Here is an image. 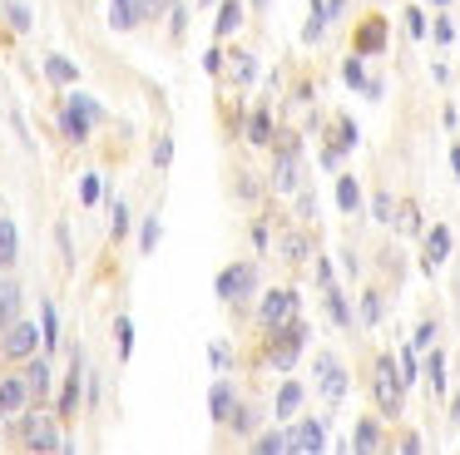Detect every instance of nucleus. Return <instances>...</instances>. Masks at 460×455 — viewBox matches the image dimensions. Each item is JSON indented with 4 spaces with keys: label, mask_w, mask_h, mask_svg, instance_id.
Segmentation results:
<instances>
[{
    "label": "nucleus",
    "mask_w": 460,
    "mask_h": 455,
    "mask_svg": "<svg viewBox=\"0 0 460 455\" xmlns=\"http://www.w3.org/2000/svg\"><path fill=\"white\" fill-rule=\"evenodd\" d=\"M15 431H21L25 451H65L60 421H55V415H45V411H21V415H15Z\"/></svg>",
    "instance_id": "1"
},
{
    "label": "nucleus",
    "mask_w": 460,
    "mask_h": 455,
    "mask_svg": "<svg viewBox=\"0 0 460 455\" xmlns=\"http://www.w3.org/2000/svg\"><path fill=\"white\" fill-rule=\"evenodd\" d=\"M371 391H376L381 415H401V401H406V376L396 371V356H376V371H371Z\"/></svg>",
    "instance_id": "2"
},
{
    "label": "nucleus",
    "mask_w": 460,
    "mask_h": 455,
    "mask_svg": "<svg viewBox=\"0 0 460 455\" xmlns=\"http://www.w3.org/2000/svg\"><path fill=\"white\" fill-rule=\"evenodd\" d=\"M40 326H31V322H11L5 332H0V356L5 361H31L35 352H40Z\"/></svg>",
    "instance_id": "3"
},
{
    "label": "nucleus",
    "mask_w": 460,
    "mask_h": 455,
    "mask_svg": "<svg viewBox=\"0 0 460 455\" xmlns=\"http://www.w3.org/2000/svg\"><path fill=\"white\" fill-rule=\"evenodd\" d=\"M302 342H307V326L297 322V317H292V322H282V326H272V366H278V371H288L292 361H297L302 356Z\"/></svg>",
    "instance_id": "4"
},
{
    "label": "nucleus",
    "mask_w": 460,
    "mask_h": 455,
    "mask_svg": "<svg viewBox=\"0 0 460 455\" xmlns=\"http://www.w3.org/2000/svg\"><path fill=\"white\" fill-rule=\"evenodd\" d=\"M252 287H258V267H252V263H233L228 272L218 277V297H223V302H243V297H252Z\"/></svg>",
    "instance_id": "5"
},
{
    "label": "nucleus",
    "mask_w": 460,
    "mask_h": 455,
    "mask_svg": "<svg viewBox=\"0 0 460 455\" xmlns=\"http://www.w3.org/2000/svg\"><path fill=\"white\" fill-rule=\"evenodd\" d=\"M258 317H262V326H282V322H292L297 317V292L292 287H282V292H268L262 297V307H258Z\"/></svg>",
    "instance_id": "6"
},
{
    "label": "nucleus",
    "mask_w": 460,
    "mask_h": 455,
    "mask_svg": "<svg viewBox=\"0 0 460 455\" xmlns=\"http://www.w3.org/2000/svg\"><path fill=\"white\" fill-rule=\"evenodd\" d=\"M31 401H35V391H31V381H25V371L0 376V415H21Z\"/></svg>",
    "instance_id": "7"
},
{
    "label": "nucleus",
    "mask_w": 460,
    "mask_h": 455,
    "mask_svg": "<svg viewBox=\"0 0 460 455\" xmlns=\"http://www.w3.org/2000/svg\"><path fill=\"white\" fill-rule=\"evenodd\" d=\"M317 386H322L327 401H341V396H347V371H341V361L332 352L317 356Z\"/></svg>",
    "instance_id": "8"
},
{
    "label": "nucleus",
    "mask_w": 460,
    "mask_h": 455,
    "mask_svg": "<svg viewBox=\"0 0 460 455\" xmlns=\"http://www.w3.org/2000/svg\"><path fill=\"white\" fill-rule=\"evenodd\" d=\"M322 445H327V421H297V431H292V451L317 455Z\"/></svg>",
    "instance_id": "9"
},
{
    "label": "nucleus",
    "mask_w": 460,
    "mask_h": 455,
    "mask_svg": "<svg viewBox=\"0 0 460 455\" xmlns=\"http://www.w3.org/2000/svg\"><path fill=\"white\" fill-rule=\"evenodd\" d=\"M297 148H282V154H278V164H272V188H278V193H292V188H297Z\"/></svg>",
    "instance_id": "10"
},
{
    "label": "nucleus",
    "mask_w": 460,
    "mask_h": 455,
    "mask_svg": "<svg viewBox=\"0 0 460 455\" xmlns=\"http://www.w3.org/2000/svg\"><path fill=\"white\" fill-rule=\"evenodd\" d=\"M15 312H21V282L5 277V267H0V332L15 322Z\"/></svg>",
    "instance_id": "11"
},
{
    "label": "nucleus",
    "mask_w": 460,
    "mask_h": 455,
    "mask_svg": "<svg viewBox=\"0 0 460 455\" xmlns=\"http://www.w3.org/2000/svg\"><path fill=\"white\" fill-rule=\"evenodd\" d=\"M80 381H84V356L75 352L70 356V381H65V396H60V415H75V406H80Z\"/></svg>",
    "instance_id": "12"
},
{
    "label": "nucleus",
    "mask_w": 460,
    "mask_h": 455,
    "mask_svg": "<svg viewBox=\"0 0 460 455\" xmlns=\"http://www.w3.org/2000/svg\"><path fill=\"white\" fill-rule=\"evenodd\" d=\"M90 124H94V119L84 114V109H75L70 99H65V104H60V129H65V134L75 138V144H84V134H90Z\"/></svg>",
    "instance_id": "13"
},
{
    "label": "nucleus",
    "mask_w": 460,
    "mask_h": 455,
    "mask_svg": "<svg viewBox=\"0 0 460 455\" xmlns=\"http://www.w3.org/2000/svg\"><path fill=\"white\" fill-rule=\"evenodd\" d=\"M25 381H31V391L40 396V401H45V396H50L55 376H50V366H45V356H40V352H35L31 361H25Z\"/></svg>",
    "instance_id": "14"
},
{
    "label": "nucleus",
    "mask_w": 460,
    "mask_h": 455,
    "mask_svg": "<svg viewBox=\"0 0 460 455\" xmlns=\"http://www.w3.org/2000/svg\"><path fill=\"white\" fill-rule=\"evenodd\" d=\"M446 257H450V228H430V237H426V267L436 272Z\"/></svg>",
    "instance_id": "15"
},
{
    "label": "nucleus",
    "mask_w": 460,
    "mask_h": 455,
    "mask_svg": "<svg viewBox=\"0 0 460 455\" xmlns=\"http://www.w3.org/2000/svg\"><path fill=\"white\" fill-rule=\"evenodd\" d=\"M233 381H213V391H208V411H213V421H228L233 415Z\"/></svg>",
    "instance_id": "16"
},
{
    "label": "nucleus",
    "mask_w": 460,
    "mask_h": 455,
    "mask_svg": "<svg viewBox=\"0 0 460 455\" xmlns=\"http://www.w3.org/2000/svg\"><path fill=\"white\" fill-rule=\"evenodd\" d=\"M144 15L139 0H110V25L114 30H134V20Z\"/></svg>",
    "instance_id": "17"
},
{
    "label": "nucleus",
    "mask_w": 460,
    "mask_h": 455,
    "mask_svg": "<svg viewBox=\"0 0 460 455\" xmlns=\"http://www.w3.org/2000/svg\"><path fill=\"white\" fill-rule=\"evenodd\" d=\"M45 75H50L55 85H75V79H80V65L65 59V55H45Z\"/></svg>",
    "instance_id": "18"
},
{
    "label": "nucleus",
    "mask_w": 460,
    "mask_h": 455,
    "mask_svg": "<svg viewBox=\"0 0 460 455\" xmlns=\"http://www.w3.org/2000/svg\"><path fill=\"white\" fill-rule=\"evenodd\" d=\"M21 257V237H15V223L11 218H0V267H11Z\"/></svg>",
    "instance_id": "19"
},
{
    "label": "nucleus",
    "mask_w": 460,
    "mask_h": 455,
    "mask_svg": "<svg viewBox=\"0 0 460 455\" xmlns=\"http://www.w3.org/2000/svg\"><path fill=\"white\" fill-rule=\"evenodd\" d=\"M238 25H243V5L238 0H223V10H218V40H228V35H238Z\"/></svg>",
    "instance_id": "20"
},
{
    "label": "nucleus",
    "mask_w": 460,
    "mask_h": 455,
    "mask_svg": "<svg viewBox=\"0 0 460 455\" xmlns=\"http://www.w3.org/2000/svg\"><path fill=\"white\" fill-rule=\"evenodd\" d=\"M337 203H341V213H357V208H361V188H357V178H351V174L337 178Z\"/></svg>",
    "instance_id": "21"
},
{
    "label": "nucleus",
    "mask_w": 460,
    "mask_h": 455,
    "mask_svg": "<svg viewBox=\"0 0 460 455\" xmlns=\"http://www.w3.org/2000/svg\"><path fill=\"white\" fill-rule=\"evenodd\" d=\"M351 451H381V425H376V421H357Z\"/></svg>",
    "instance_id": "22"
},
{
    "label": "nucleus",
    "mask_w": 460,
    "mask_h": 455,
    "mask_svg": "<svg viewBox=\"0 0 460 455\" xmlns=\"http://www.w3.org/2000/svg\"><path fill=\"white\" fill-rule=\"evenodd\" d=\"M297 406H302V386L288 381V386L278 391V421H292V415H297Z\"/></svg>",
    "instance_id": "23"
},
{
    "label": "nucleus",
    "mask_w": 460,
    "mask_h": 455,
    "mask_svg": "<svg viewBox=\"0 0 460 455\" xmlns=\"http://www.w3.org/2000/svg\"><path fill=\"white\" fill-rule=\"evenodd\" d=\"M252 451H262V455L292 451V431H268V435H258V441H252Z\"/></svg>",
    "instance_id": "24"
},
{
    "label": "nucleus",
    "mask_w": 460,
    "mask_h": 455,
    "mask_svg": "<svg viewBox=\"0 0 460 455\" xmlns=\"http://www.w3.org/2000/svg\"><path fill=\"white\" fill-rule=\"evenodd\" d=\"M381 45H386V30H381V20H367V30L357 35V49H361V55H376Z\"/></svg>",
    "instance_id": "25"
},
{
    "label": "nucleus",
    "mask_w": 460,
    "mask_h": 455,
    "mask_svg": "<svg viewBox=\"0 0 460 455\" xmlns=\"http://www.w3.org/2000/svg\"><path fill=\"white\" fill-rule=\"evenodd\" d=\"M0 10H5V20H11V30H31V5L25 0H0Z\"/></svg>",
    "instance_id": "26"
},
{
    "label": "nucleus",
    "mask_w": 460,
    "mask_h": 455,
    "mask_svg": "<svg viewBox=\"0 0 460 455\" xmlns=\"http://www.w3.org/2000/svg\"><path fill=\"white\" fill-rule=\"evenodd\" d=\"M114 346H119V361H129V352H134V322L129 317H114Z\"/></svg>",
    "instance_id": "27"
},
{
    "label": "nucleus",
    "mask_w": 460,
    "mask_h": 455,
    "mask_svg": "<svg viewBox=\"0 0 460 455\" xmlns=\"http://www.w3.org/2000/svg\"><path fill=\"white\" fill-rule=\"evenodd\" d=\"M327 20H332V10L322 5V0H312V20H307V30H302V40H322V30H327Z\"/></svg>",
    "instance_id": "28"
},
{
    "label": "nucleus",
    "mask_w": 460,
    "mask_h": 455,
    "mask_svg": "<svg viewBox=\"0 0 460 455\" xmlns=\"http://www.w3.org/2000/svg\"><path fill=\"white\" fill-rule=\"evenodd\" d=\"M278 247H282V257H288V263H302V257H307V237H302V233H282Z\"/></svg>",
    "instance_id": "29"
},
{
    "label": "nucleus",
    "mask_w": 460,
    "mask_h": 455,
    "mask_svg": "<svg viewBox=\"0 0 460 455\" xmlns=\"http://www.w3.org/2000/svg\"><path fill=\"white\" fill-rule=\"evenodd\" d=\"M426 376H430V386H436V396H446V356L440 352L426 356Z\"/></svg>",
    "instance_id": "30"
},
{
    "label": "nucleus",
    "mask_w": 460,
    "mask_h": 455,
    "mask_svg": "<svg viewBox=\"0 0 460 455\" xmlns=\"http://www.w3.org/2000/svg\"><path fill=\"white\" fill-rule=\"evenodd\" d=\"M248 138H252V144H268V138H272V119L262 114V109L248 119Z\"/></svg>",
    "instance_id": "31"
},
{
    "label": "nucleus",
    "mask_w": 460,
    "mask_h": 455,
    "mask_svg": "<svg viewBox=\"0 0 460 455\" xmlns=\"http://www.w3.org/2000/svg\"><path fill=\"white\" fill-rule=\"evenodd\" d=\"M327 312H332V322H337V326H347V322H351V312H347V302H341L337 287H327Z\"/></svg>",
    "instance_id": "32"
},
{
    "label": "nucleus",
    "mask_w": 460,
    "mask_h": 455,
    "mask_svg": "<svg viewBox=\"0 0 460 455\" xmlns=\"http://www.w3.org/2000/svg\"><path fill=\"white\" fill-rule=\"evenodd\" d=\"M159 233H164V228H159V213L144 218V233H139V247H144V253H154V247H159Z\"/></svg>",
    "instance_id": "33"
},
{
    "label": "nucleus",
    "mask_w": 460,
    "mask_h": 455,
    "mask_svg": "<svg viewBox=\"0 0 460 455\" xmlns=\"http://www.w3.org/2000/svg\"><path fill=\"white\" fill-rule=\"evenodd\" d=\"M40 322H45V346H60V322H55V307H45Z\"/></svg>",
    "instance_id": "34"
},
{
    "label": "nucleus",
    "mask_w": 460,
    "mask_h": 455,
    "mask_svg": "<svg viewBox=\"0 0 460 455\" xmlns=\"http://www.w3.org/2000/svg\"><path fill=\"white\" fill-rule=\"evenodd\" d=\"M70 104H75V109H84V114H90V119H94V124H100V119H104V109H100V99H90V94H70Z\"/></svg>",
    "instance_id": "35"
},
{
    "label": "nucleus",
    "mask_w": 460,
    "mask_h": 455,
    "mask_svg": "<svg viewBox=\"0 0 460 455\" xmlns=\"http://www.w3.org/2000/svg\"><path fill=\"white\" fill-rule=\"evenodd\" d=\"M228 425H233V431H238V435H248V431H252V411H248V406H233Z\"/></svg>",
    "instance_id": "36"
},
{
    "label": "nucleus",
    "mask_w": 460,
    "mask_h": 455,
    "mask_svg": "<svg viewBox=\"0 0 460 455\" xmlns=\"http://www.w3.org/2000/svg\"><path fill=\"white\" fill-rule=\"evenodd\" d=\"M169 158H173V138L164 134L159 144H154V168H169Z\"/></svg>",
    "instance_id": "37"
},
{
    "label": "nucleus",
    "mask_w": 460,
    "mask_h": 455,
    "mask_svg": "<svg viewBox=\"0 0 460 455\" xmlns=\"http://www.w3.org/2000/svg\"><path fill=\"white\" fill-rule=\"evenodd\" d=\"M341 75H347V85H351V89H367V75H361V59H347V69H341Z\"/></svg>",
    "instance_id": "38"
},
{
    "label": "nucleus",
    "mask_w": 460,
    "mask_h": 455,
    "mask_svg": "<svg viewBox=\"0 0 460 455\" xmlns=\"http://www.w3.org/2000/svg\"><path fill=\"white\" fill-rule=\"evenodd\" d=\"M361 317H367V326L381 317V297H376V292H367V297H361Z\"/></svg>",
    "instance_id": "39"
},
{
    "label": "nucleus",
    "mask_w": 460,
    "mask_h": 455,
    "mask_svg": "<svg viewBox=\"0 0 460 455\" xmlns=\"http://www.w3.org/2000/svg\"><path fill=\"white\" fill-rule=\"evenodd\" d=\"M129 233V208H124V198L114 203V237H124Z\"/></svg>",
    "instance_id": "40"
},
{
    "label": "nucleus",
    "mask_w": 460,
    "mask_h": 455,
    "mask_svg": "<svg viewBox=\"0 0 460 455\" xmlns=\"http://www.w3.org/2000/svg\"><path fill=\"white\" fill-rule=\"evenodd\" d=\"M420 218H416V203H401V233H416Z\"/></svg>",
    "instance_id": "41"
},
{
    "label": "nucleus",
    "mask_w": 460,
    "mask_h": 455,
    "mask_svg": "<svg viewBox=\"0 0 460 455\" xmlns=\"http://www.w3.org/2000/svg\"><path fill=\"white\" fill-rule=\"evenodd\" d=\"M139 5H144V15H149V20H159V15H169V10H173V0H139Z\"/></svg>",
    "instance_id": "42"
},
{
    "label": "nucleus",
    "mask_w": 460,
    "mask_h": 455,
    "mask_svg": "<svg viewBox=\"0 0 460 455\" xmlns=\"http://www.w3.org/2000/svg\"><path fill=\"white\" fill-rule=\"evenodd\" d=\"M80 198H84V203H94V198H100V178H94V174H84V183H80Z\"/></svg>",
    "instance_id": "43"
},
{
    "label": "nucleus",
    "mask_w": 460,
    "mask_h": 455,
    "mask_svg": "<svg viewBox=\"0 0 460 455\" xmlns=\"http://www.w3.org/2000/svg\"><path fill=\"white\" fill-rule=\"evenodd\" d=\"M233 69H238V79H243V85H248V79L258 75V69H252V55H238V59H233Z\"/></svg>",
    "instance_id": "44"
},
{
    "label": "nucleus",
    "mask_w": 460,
    "mask_h": 455,
    "mask_svg": "<svg viewBox=\"0 0 460 455\" xmlns=\"http://www.w3.org/2000/svg\"><path fill=\"white\" fill-rule=\"evenodd\" d=\"M436 40H440V45H450V40H456V25H450V20H446V15H440V20H436Z\"/></svg>",
    "instance_id": "45"
},
{
    "label": "nucleus",
    "mask_w": 460,
    "mask_h": 455,
    "mask_svg": "<svg viewBox=\"0 0 460 455\" xmlns=\"http://www.w3.org/2000/svg\"><path fill=\"white\" fill-rule=\"evenodd\" d=\"M406 25H411V35H426V15L420 10H406Z\"/></svg>",
    "instance_id": "46"
},
{
    "label": "nucleus",
    "mask_w": 460,
    "mask_h": 455,
    "mask_svg": "<svg viewBox=\"0 0 460 455\" xmlns=\"http://www.w3.org/2000/svg\"><path fill=\"white\" fill-rule=\"evenodd\" d=\"M401 376H406V386L416 381V356H411V352H401Z\"/></svg>",
    "instance_id": "47"
},
{
    "label": "nucleus",
    "mask_w": 460,
    "mask_h": 455,
    "mask_svg": "<svg viewBox=\"0 0 460 455\" xmlns=\"http://www.w3.org/2000/svg\"><path fill=\"white\" fill-rule=\"evenodd\" d=\"M203 69H208V75H218V69H223V49H208V55H203Z\"/></svg>",
    "instance_id": "48"
},
{
    "label": "nucleus",
    "mask_w": 460,
    "mask_h": 455,
    "mask_svg": "<svg viewBox=\"0 0 460 455\" xmlns=\"http://www.w3.org/2000/svg\"><path fill=\"white\" fill-rule=\"evenodd\" d=\"M430 336H436V326H430V322H420V332H416V346H430Z\"/></svg>",
    "instance_id": "49"
},
{
    "label": "nucleus",
    "mask_w": 460,
    "mask_h": 455,
    "mask_svg": "<svg viewBox=\"0 0 460 455\" xmlns=\"http://www.w3.org/2000/svg\"><path fill=\"white\" fill-rule=\"evenodd\" d=\"M450 164H456V174H460V148H456V154H450Z\"/></svg>",
    "instance_id": "50"
},
{
    "label": "nucleus",
    "mask_w": 460,
    "mask_h": 455,
    "mask_svg": "<svg viewBox=\"0 0 460 455\" xmlns=\"http://www.w3.org/2000/svg\"><path fill=\"white\" fill-rule=\"evenodd\" d=\"M436 5H450V0H436Z\"/></svg>",
    "instance_id": "51"
}]
</instances>
